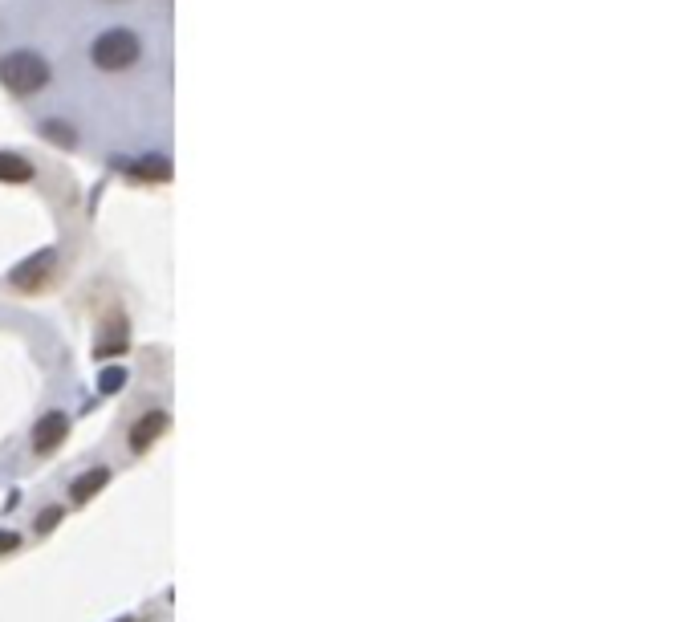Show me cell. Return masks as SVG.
<instances>
[{
    "mask_svg": "<svg viewBox=\"0 0 695 622\" xmlns=\"http://www.w3.org/2000/svg\"><path fill=\"white\" fill-rule=\"evenodd\" d=\"M53 269H57V253H53V248H41V253H33V257H25L21 265L9 269V285L33 293V289H41L53 277Z\"/></svg>",
    "mask_w": 695,
    "mask_h": 622,
    "instance_id": "obj_3",
    "label": "cell"
},
{
    "mask_svg": "<svg viewBox=\"0 0 695 622\" xmlns=\"http://www.w3.org/2000/svg\"><path fill=\"white\" fill-rule=\"evenodd\" d=\"M21 545V537L17 533H9V529H0V557H5V553H13Z\"/></svg>",
    "mask_w": 695,
    "mask_h": 622,
    "instance_id": "obj_12",
    "label": "cell"
},
{
    "mask_svg": "<svg viewBox=\"0 0 695 622\" xmlns=\"http://www.w3.org/2000/svg\"><path fill=\"white\" fill-rule=\"evenodd\" d=\"M110 484V468H90L86 476H78L74 480V488H70V496H74V505H86V501H94V496L102 492Z\"/></svg>",
    "mask_w": 695,
    "mask_h": 622,
    "instance_id": "obj_6",
    "label": "cell"
},
{
    "mask_svg": "<svg viewBox=\"0 0 695 622\" xmlns=\"http://www.w3.org/2000/svg\"><path fill=\"white\" fill-rule=\"evenodd\" d=\"M57 521H61V509H45L41 517H37V533L45 537V533H53L57 529Z\"/></svg>",
    "mask_w": 695,
    "mask_h": 622,
    "instance_id": "obj_11",
    "label": "cell"
},
{
    "mask_svg": "<svg viewBox=\"0 0 695 622\" xmlns=\"http://www.w3.org/2000/svg\"><path fill=\"white\" fill-rule=\"evenodd\" d=\"M114 622H131V618H114Z\"/></svg>",
    "mask_w": 695,
    "mask_h": 622,
    "instance_id": "obj_13",
    "label": "cell"
},
{
    "mask_svg": "<svg viewBox=\"0 0 695 622\" xmlns=\"http://www.w3.org/2000/svg\"><path fill=\"white\" fill-rule=\"evenodd\" d=\"M33 179V163L25 155L0 151V183H29Z\"/></svg>",
    "mask_w": 695,
    "mask_h": 622,
    "instance_id": "obj_8",
    "label": "cell"
},
{
    "mask_svg": "<svg viewBox=\"0 0 695 622\" xmlns=\"http://www.w3.org/2000/svg\"><path fill=\"white\" fill-rule=\"evenodd\" d=\"M122 383H126V370H122V366H114V370H102V379H98V387H102L106 395L122 391Z\"/></svg>",
    "mask_w": 695,
    "mask_h": 622,
    "instance_id": "obj_10",
    "label": "cell"
},
{
    "mask_svg": "<svg viewBox=\"0 0 695 622\" xmlns=\"http://www.w3.org/2000/svg\"><path fill=\"white\" fill-rule=\"evenodd\" d=\"M66 435H70V415L66 411H49L37 427H33V452H53V448H61L66 444Z\"/></svg>",
    "mask_w": 695,
    "mask_h": 622,
    "instance_id": "obj_4",
    "label": "cell"
},
{
    "mask_svg": "<svg viewBox=\"0 0 695 622\" xmlns=\"http://www.w3.org/2000/svg\"><path fill=\"white\" fill-rule=\"evenodd\" d=\"M37 131H41V139H49L57 147H78V131L70 127V122H61V118H45Z\"/></svg>",
    "mask_w": 695,
    "mask_h": 622,
    "instance_id": "obj_9",
    "label": "cell"
},
{
    "mask_svg": "<svg viewBox=\"0 0 695 622\" xmlns=\"http://www.w3.org/2000/svg\"><path fill=\"white\" fill-rule=\"evenodd\" d=\"M167 423H171L167 411H147V415L131 427V452H147V448L159 440V435L167 431Z\"/></svg>",
    "mask_w": 695,
    "mask_h": 622,
    "instance_id": "obj_5",
    "label": "cell"
},
{
    "mask_svg": "<svg viewBox=\"0 0 695 622\" xmlns=\"http://www.w3.org/2000/svg\"><path fill=\"white\" fill-rule=\"evenodd\" d=\"M49 61L37 49H9L0 57V86L17 98H33L49 86Z\"/></svg>",
    "mask_w": 695,
    "mask_h": 622,
    "instance_id": "obj_2",
    "label": "cell"
},
{
    "mask_svg": "<svg viewBox=\"0 0 695 622\" xmlns=\"http://www.w3.org/2000/svg\"><path fill=\"white\" fill-rule=\"evenodd\" d=\"M90 61L102 74H122L135 70L143 61V37L131 25H106L94 41H90Z\"/></svg>",
    "mask_w": 695,
    "mask_h": 622,
    "instance_id": "obj_1",
    "label": "cell"
},
{
    "mask_svg": "<svg viewBox=\"0 0 695 622\" xmlns=\"http://www.w3.org/2000/svg\"><path fill=\"white\" fill-rule=\"evenodd\" d=\"M131 175L143 183H163V179H171V163H167V155H143L139 163H131Z\"/></svg>",
    "mask_w": 695,
    "mask_h": 622,
    "instance_id": "obj_7",
    "label": "cell"
}]
</instances>
